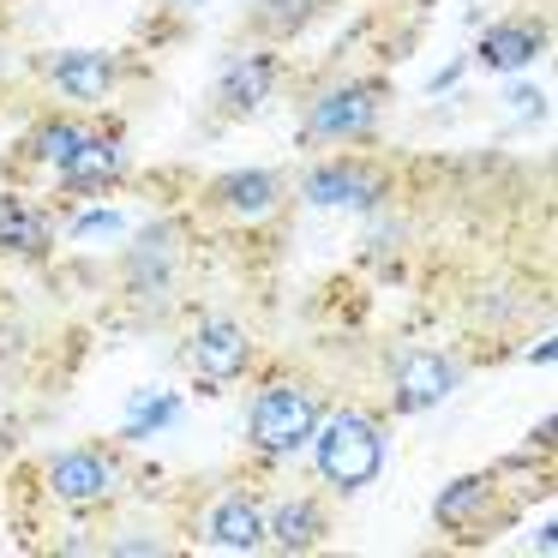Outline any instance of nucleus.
Listing matches in <instances>:
<instances>
[{
	"instance_id": "nucleus-1",
	"label": "nucleus",
	"mask_w": 558,
	"mask_h": 558,
	"mask_svg": "<svg viewBox=\"0 0 558 558\" xmlns=\"http://www.w3.org/2000/svg\"><path fill=\"white\" fill-rule=\"evenodd\" d=\"M325 414V390L313 378H289L270 373L265 385L253 390V409H246V450L258 462H294L306 445H313V426Z\"/></svg>"
},
{
	"instance_id": "nucleus-2",
	"label": "nucleus",
	"mask_w": 558,
	"mask_h": 558,
	"mask_svg": "<svg viewBox=\"0 0 558 558\" xmlns=\"http://www.w3.org/2000/svg\"><path fill=\"white\" fill-rule=\"evenodd\" d=\"M126 481H133V469H126L121 438H85V445H66L43 462V493H49V505L73 510V517H97V510L121 505Z\"/></svg>"
},
{
	"instance_id": "nucleus-3",
	"label": "nucleus",
	"mask_w": 558,
	"mask_h": 558,
	"mask_svg": "<svg viewBox=\"0 0 558 558\" xmlns=\"http://www.w3.org/2000/svg\"><path fill=\"white\" fill-rule=\"evenodd\" d=\"M306 450H313L330 493H361L385 469V421L366 409H325Z\"/></svg>"
},
{
	"instance_id": "nucleus-4",
	"label": "nucleus",
	"mask_w": 558,
	"mask_h": 558,
	"mask_svg": "<svg viewBox=\"0 0 558 558\" xmlns=\"http://www.w3.org/2000/svg\"><path fill=\"white\" fill-rule=\"evenodd\" d=\"M385 102H390V85L378 73H361V78H337V85H325L313 102H306L301 114V138L306 145H361V138L378 133V121H385Z\"/></svg>"
},
{
	"instance_id": "nucleus-5",
	"label": "nucleus",
	"mask_w": 558,
	"mask_h": 558,
	"mask_svg": "<svg viewBox=\"0 0 558 558\" xmlns=\"http://www.w3.org/2000/svg\"><path fill=\"white\" fill-rule=\"evenodd\" d=\"M253 354H258L253 330H246L241 318H229V313L198 318V325L186 330V342H181V366H186V378L198 385V397H217V390L241 385L246 366H253Z\"/></svg>"
},
{
	"instance_id": "nucleus-6",
	"label": "nucleus",
	"mask_w": 558,
	"mask_h": 558,
	"mask_svg": "<svg viewBox=\"0 0 558 558\" xmlns=\"http://www.w3.org/2000/svg\"><path fill=\"white\" fill-rule=\"evenodd\" d=\"M301 198L313 210H378L390 198V169L361 150H330L301 174Z\"/></svg>"
},
{
	"instance_id": "nucleus-7",
	"label": "nucleus",
	"mask_w": 558,
	"mask_h": 558,
	"mask_svg": "<svg viewBox=\"0 0 558 558\" xmlns=\"http://www.w3.org/2000/svg\"><path fill=\"white\" fill-rule=\"evenodd\" d=\"M181 265H186L181 229L174 222H150L121 253V294H133L145 313H162L174 301V289H181Z\"/></svg>"
},
{
	"instance_id": "nucleus-8",
	"label": "nucleus",
	"mask_w": 558,
	"mask_h": 558,
	"mask_svg": "<svg viewBox=\"0 0 558 558\" xmlns=\"http://www.w3.org/2000/svg\"><path fill=\"white\" fill-rule=\"evenodd\" d=\"M282 85V54L270 43H253V49H229L217 66V85H210V102H217V121H253Z\"/></svg>"
},
{
	"instance_id": "nucleus-9",
	"label": "nucleus",
	"mask_w": 558,
	"mask_h": 558,
	"mask_svg": "<svg viewBox=\"0 0 558 558\" xmlns=\"http://www.w3.org/2000/svg\"><path fill=\"white\" fill-rule=\"evenodd\" d=\"M510 517H517V505H505L498 474H457L433 498V522L450 541H493V529H505Z\"/></svg>"
},
{
	"instance_id": "nucleus-10",
	"label": "nucleus",
	"mask_w": 558,
	"mask_h": 558,
	"mask_svg": "<svg viewBox=\"0 0 558 558\" xmlns=\"http://www.w3.org/2000/svg\"><path fill=\"white\" fill-rule=\"evenodd\" d=\"M43 85L73 109H102L121 90V54L114 49H54L37 61Z\"/></svg>"
},
{
	"instance_id": "nucleus-11",
	"label": "nucleus",
	"mask_w": 558,
	"mask_h": 558,
	"mask_svg": "<svg viewBox=\"0 0 558 558\" xmlns=\"http://www.w3.org/2000/svg\"><path fill=\"white\" fill-rule=\"evenodd\" d=\"M126 174H133L126 138L114 133V126H90V138L49 174V181H54V193H66V198H102V193H114Z\"/></svg>"
},
{
	"instance_id": "nucleus-12",
	"label": "nucleus",
	"mask_w": 558,
	"mask_h": 558,
	"mask_svg": "<svg viewBox=\"0 0 558 558\" xmlns=\"http://www.w3.org/2000/svg\"><path fill=\"white\" fill-rule=\"evenodd\" d=\"M282 198H289V186H282L277 169H229V174H217V181H205L198 205L222 222H246V229H253V222L277 217Z\"/></svg>"
},
{
	"instance_id": "nucleus-13",
	"label": "nucleus",
	"mask_w": 558,
	"mask_h": 558,
	"mask_svg": "<svg viewBox=\"0 0 558 558\" xmlns=\"http://www.w3.org/2000/svg\"><path fill=\"white\" fill-rule=\"evenodd\" d=\"M198 541L210 553H265V498L253 486H222L198 510Z\"/></svg>"
},
{
	"instance_id": "nucleus-14",
	"label": "nucleus",
	"mask_w": 558,
	"mask_h": 558,
	"mask_svg": "<svg viewBox=\"0 0 558 558\" xmlns=\"http://www.w3.org/2000/svg\"><path fill=\"white\" fill-rule=\"evenodd\" d=\"M462 366L445 349H402L390 366V409L397 414H426L457 390Z\"/></svg>"
},
{
	"instance_id": "nucleus-15",
	"label": "nucleus",
	"mask_w": 558,
	"mask_h": 558,
	"mask_svg": "<svg viewBox=\"0 0 558 558\" xmlns=\"http://www.w3.org/2000/svg\"><path fill=\"white\" fill-rule=\"evenodd\" d=\"M546 49H553L546 19L510 13V19H498V25L481 31V43H474V66H486V73H522V66H534Z\"/></svg>"
},
{
	"instance_id": "nucleus-16",
	"label": "nucleus",
	"mask_w": 558,
	"mask_h": 558,
	"mask_svg": "<svg viewBox=\"0 0 558 558\" xmlns=\"http://www.w3.org/2000/svg\"><path fill=\"white\" fill-rule=\"evenodd\" d=\"M54 210L31 193H0V258H19V265H37L54 253Z\"/></svg>"
},
{
	"instance_id": "nucleus-17",
	"label": "nucleus",
	"mask_w": 558,
	"mask_h": 558,
	"mask_svg": "<svg viewBox=\"0 0 558 558\" xmlns=\"http://www.w3.org/2000/svg\"><path fill=\"white\" fill-rule=\"evenodd\" d=\"M330 534V510L325 498L313 493H294V498H277V505H265V546L270 553H318Z\"/></svg>"
},
{
	"instance_id": "nucleus-18",
	"label": "nucleus",
	"mask_w": 558,
	"mask_h": 558,
	"mask_svg": "<svg viewBox=\"0 0 558 558\" xmlns=\"http://www.w3.org/2000/svg\"><path fill=\"white\" fill-rule=\"evenodd\" d=\"M90 126H97V121H90L85 109H54V114H43V121L31 126L25 138H19V162H31V169L54 174V169H61V162L90 138Z\"/></svg>"
},
{
	"instance_id": "nucleus-19",
	"label": "nucleus",
	"mask_w": 558,
	"mask_h": 558,
	"mask_svg": "<svg viewBox=\"0 0 558 558\" xmlns=\"http://www.w3.org/2000/svg\"><path fill=\"white\" fill-rule=\"evenodd\" d=\"M181 390H133V402H126V421H121V445H145V438L169 433L174 421H181Z\"/></svg>"
},
{
	"instance_id": "nucleus-20",
	"label": "nucleus",
	"mask_w": 558,
	"mask_h": 558,
	"mask_svg": "<svg viewBox=\"0 0 558 558\" xmlns=\"http://www.w3.org/2000/svg\"><path fill=\"white\" fill-rule=\"evenodd\" d=\"M318 13H325V0H253L246 25H253V37H265V43H289V37H301Z\"/></svg>"
},
{
	"instance_id": "nucleus-21",
	"label": "nucleus",
	"mask_w": 558,
	"mask_h": 558,
	"mask_svg": "<svg viewBox=\"0 0 558 558\" xmlns=\"http://www.w3.org/2000/svg\"><path fill=\"white\" fill-rule=\"evenodd\" d=\"M90 234H121V210H85L73 222V241H90Z\"/></svg>"
},
{
	"instance_id": "nucleus-22",
	"label": "nucleus",
	"mask_w": 558,
	"mask_h": 558,
	"mask_svg": "<svg viewBox=\"0 0 558 558\" xmlns=\"http://www.w3.org/2000/svg\"><path fill=\"white\" fill-rule=\"evenodd\" d=\"M510 109H517V114H541L546 97H541V90H510Z\"/></svg>"
},
{
	"instance_id": "nucleus-23",
	"label": "nucleus",
	"mask_w": 558,
	"mask_h": 558,
	"mask_svg": "<svg viewBox=\"0 0 558 558\" xmlns=\"http://www.w3.org/2000/svg\"><path fill=\"white\" fill-rule=\"evenodd\" d=\"M462 66H469V61H450V66H445V73H438V78H433V97H438V90H450V85H457V78H462Z\"/></svg>"
},
{
	"instance_id": "nucleus-24",
	"label": "nucleus",
	"mask_w": 558,
	"mask_h": 558,
	"mask_svg": "<svg viewBox=\"0 0 558 558\" xmlns=\"http://www.w3.org/2000/svg\"><path fill=\"white\" fill-rule=\"evenodd\" d=\"M174 7H181V13H198V7H205V0H174Z\"/></svg>"
},
{
	"instance_id": "nucleus-25",
	"label": "nucleus",
	"mask_w": 558,
	"mask_h": 558,
	"mask_svg": "<svg viewBox=\"0 0 558 558\" xmlns=\"http://www.w3.org/2000/svg\"><path fill=\"white\" fill-rule=\"evenodd\" d=\"M0 73H7V37H0Z\"/></svg>"
}]
</instances>
